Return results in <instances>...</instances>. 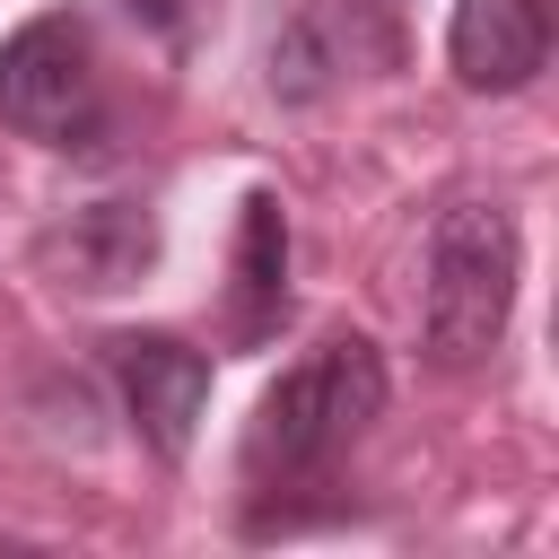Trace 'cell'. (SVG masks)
Masks as SVG:
<instances>
[{
  "mask_svg": "<svg viewBox=\"0 0 559 559\" xmlns=\"http://www.w3.org/2000/svg\"><path fill=\"white\" fill-rule=\"evenodd\" d=\"M376 411H384V358H376V341H358V332L323 341L314 358H297L262 393V411L245 428V480H262V489L314 480Z\"/></svg>",
  "mask_w": 559,
  "mask_h": 559,
  "instance_id": "cell-1",
  "label": "cell"
},
{
  "mask_svg": "<svg viewBox=\"0 0 559 559\" xmlns=\"http://www.w3.org/2000/svg\"><path fill=\"white\" fill-rule=\"evenodd\" d=\"M515 218L489 201H454L428 227V288H419V341L437 367H480L515 306Z\"/></svg>",
  "mask_w": 559,
  "mask_h": 559,
  "instance_id": "cell-2",
  "label": "cell"
},
{
  "mask_svg": "<svg viewBox=\"0 0 559 559\" xmlns=\"http://www.w3.org/2000/svg\"><path fill=\"white\" fill-rule=\"evenodd\" d=\"M0 122L44 148H79L96 131V44L70 9H44L0 44Z\"/></svg>",
  "mask_w": 559,
  "mask_h": 559,
  "instance_id": "cell-3",
  "label": "cell"
},
{
  "mask_svg": "<svg viewBox=\"0 0 559 559\" xmlns=\"http://www.w3.org/2000/svg\"><path fill=\"white\" fill-rule=\"evenodd\" d=\"M105 367H114V384H122L131 428H140L166 463H183V454H192V428H201V411H210V358H201L192 341H175V332H114V341H105Z\"/></svg>",
  "mask_w": 559,
  "mask_h": 559,
  "instance_id": "cell-4",
  "label": "cell"
},
{
  "mask_svg": "<svg viewBox=\"0 0 559 559\" xmlns=\"http://www.w3.org/2000/svg\"><path fill=\"white\" fill-rule=\"evenodd\" d=\"M445 61H454V79L480 87V96L533 87V70L550 61V0H454V17H445Z\"/></svg>",
  "mask_w": 559,
  "mask_h": 559,
  "instance_id": "cell-5",
  "label": "cell"
},
{
  "mask_svg": "<svg viewBox=\"0 0 559 559\" xmlns=\"http://www.w3.org/2000/svg\"><path fill=\"white\" fill-rule=\"evenodd\" d=\"M44 262H52L70 288H131V280L157 262V218L131 210V201L70 210V227L44 236Z\"/></svg>",
  "mask_w": 559,
  "mask_h": 559,
  "instance_id": "cell-6",
  "label": "cell"
},
{
  "mask_svg": "<svg viewBox=\"0 0 559 559\" xmlns=\"http://www.w3.org/2000/svg\"><path fill=\"white\" fill-rule=\"evenodd\" d=\"M288 314V218L271 192L245 201L236 218V271H227V332L236 341H262L271 323Z\"/></svg>",
  "mask_w": 559,
  "mask_h": 559,
  "instance_id": "cell-7",
  "label": "cell"
},
{
  "mask_svg": "<svg viewBox=\"0 0 559 559\" xmlns=\"http://www.w3.org/2000/svg\"><path fill=\"white\" fill-rule=\"evenodd\" d=\"M131 17H148L157 35H192V0H131Z\"/></svg>",
  "mask_w": 559,
  "mask_h": 559,
  "instance_id": "cell-8",
  "label": "cell"
},
{
  "mask_svg": "<svg viewBox=\"0 0 559 559\" xmlns=\"http://www.w3.org/2000/svg\"><path fill=\"white\" fill-rule=\"evenodd\" d=\"M358 9H367V17H376V44H384V52H393V17H402V0H358Z\"/></svg>",
  "mask_w": 559,
  "mask_h": 559,
  "instance_id": "cell-9",
  "label": "cell"
}]
</instances>
